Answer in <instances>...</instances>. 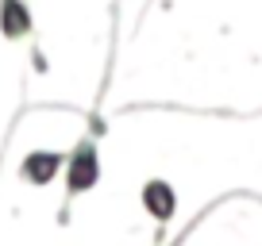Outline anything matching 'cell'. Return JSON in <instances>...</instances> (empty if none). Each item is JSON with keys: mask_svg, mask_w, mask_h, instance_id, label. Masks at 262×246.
Here are the masks:
<instances>
[{"mask_svg": "<svg viewBox=\"0 0 262 246\" xmlns=\"http://www.w3.org/2000/svg\"><path fill=\"white\" fill-rule=\"evenodd\" d=\"M100 131L104 123L100 115H93L85 135L74 142V150H66V169H62V185H66V204H62V219L70 215V204L85 192H93L100 185Z\"/></svg>", "mask_w": 262, "mask_h": 246, "instance_id": "cell-1", "label": "cell"}, {"mask_svg": "<svg viewBox=\"0 0 262 246\" xmlns=\"http://www.w3.org/2000/svg\"><path fill=\"white\" fill-rule=\"evenodd\" d=\"M62 169H66L62 150L35 146V150H27L24 162H19V181H27L31 189H47V185H54V181L62 177Z\"/></svg>", "mask_w": 262, "mask_h": 246, "instance_id": "cell-2", "label": "cell"}, {"mask_svg": "<svg viewBox=\"0 0 262 246\" xmlns=\"http://www.w3.org/2000/svg\"><path fill=\"white\" fill-rule=\"evenodd\" d=\"M139 200H143V208H147V215H155L162 227L173 219V212H178V192H173V185H170V181H162V177L143 181Z\"/></svg>", "mask_w": 262, "mask_h": 246, "instance_id": "cell-3", "label": "cell"}, {"mask_svg": "<svg viewBox=\"0 0 262 246\" xmlns=\"http://www.w3.org/2000/svg\"><path fill=\"white\" fill-rule=\"evenodd\" d=\"M0 35L8 42H27L35 35V16L27 0H0Z\"/></svg>", "mask_w": 262, "mask_h": 246, "instance_id": "cell-4", "label": "cell"}, {"mask_svg": "<svg viewBox=\"0 0 262 246\" xmlns=\"http://www.w3.org/2000/svg\"><path fill=\"white\" fill-rule=\"evenodd\" d=\"M170 246H178V242H170Z\"/></svg>", "mask_w": 262, "mask_h": 246, "instance_id": "cell-5", "label": "cell"}]
</instances>
